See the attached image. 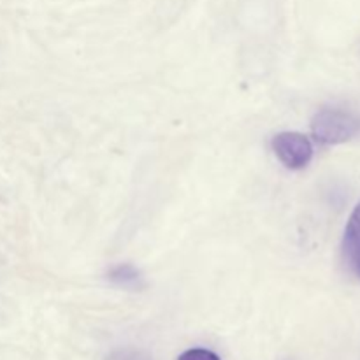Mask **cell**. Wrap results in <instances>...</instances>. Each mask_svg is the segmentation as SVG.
Listing matches in <instances>:
<instances>
[{
    "instance_id": "6da1fadb",
    "label": "cell",
    "mask_w": 360,
    "mask_h": 360,
    "mask_svg": "<svg viewBox=\"0 0 360 360\" xmlns=\"http://www.w3.org/2000/svg\"><path fill=\"white\" fill-rule=\"evenodd\" d=\"M313 136L322 144H341L355 137L360 118L343 109H322L311 122Z\"/></svg>"
},
{
    "instance_id": "7a4b0ae2",
    "label": "cell",
    "mask_w": 360,
    "mask_h": 360,
    "mask_svg": "<svg viewBox=\"0 0 360 360\" xmlns=\"http://www.w3.org/2000/svg\"><path fill=\"white\" fill-rule=\"evenodd\" d=\"M273 151L285 167L292 171L304 169L313 158V144L299 132H281L273 137Z\"/></svg>"
},
{
    "instance_id": "3957f363",
    "label": "cell",
    "mask_w": 360,
    "mask_h": 360,
    "mask_svg": "<svg viewBox=\"0 0 360 360\" xmlns=\"http://www.w3.org/2000/svg\"><path fill=\"white\" fill-rule=\"evenodd\" d=\"M343 253L348 266H350L355 273L360 267V202L357 204V207L352 211L350 218H348L347 229H345Z\"/></svg>"
},
{
    "instance_id": "277c9868",
    "label": "cell",
    "mask_w": 360,
    "mask_h": 360,
    "mask_svg": "<svg viewBox=\"0 0 360 360\" xmlns=\"http://www.w3.org/2000/svg\"><path fill=\"white\" fill-rule=\"evenodd\" d=\"M108 280L125 290H141L144 287L143 274L132 264H118V266L111 267L108 273Z\"/></svg>"
},
{
    "instance_id": "5b68a950",
    "label": "cell",
    "mask_w": 360,
    "mask_h": 360,
    "mask_svg": "<svg viewBox=\"0 0 360 360\" xmlns=\"http://www.w3.org/2000/svg\"><path fill=\"white\" fill-rule=\"evenodd\" d=\"M108 360H151V357L144 352L134 350V348H120V350L112 352Z\"/></svg>"
},
{
    "instance_id": "8992f818",
    "label": "cell",
    "mask_w": 360,
    "mask_h": 360,
    "mask_svg": "<svg viewBox=\"0 0 360 360\" xmlns=\"http://www.w3.org/2000/svg\"><path fill=\"white\" fill-rule=\"evenodd\" d=\"M178 360H220V357L207 348H190L183 352Z\"/></svg>"
},
{
    "instance_id": "52a82bcc",
    "label": "cell",
    "mask_w": 360,
    "mask_h": 360,
    "mask_svg": "<svg viewBox=\"0 0 360 360\" xmlns=\"http://www.w3.org/2000/svg\"><path fill=\"white\" fill-rule=\"evenodd\" d=\"M355 274H357V276L360 278V267H359V269H357V271H355Z\"/></svg>"
}]
</instances>
